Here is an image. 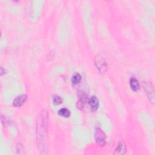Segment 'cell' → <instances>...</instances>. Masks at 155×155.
<instances>
[{
    "label": "cell",
    "mask_w": 155,
    "mask_h": 155,
    "mask_svg": "<svg viewBox=\"0 0 155 155\" xmlns=\"http://www.w3.org/2000/svg\"><path fill=\"white\" fill-rule=\"evenodd\" d=\"M53 102L55 105H59L62 102V99L58 95H54L53 97Z\"/></svg>",
    "instance_id": "cell-12"
},
{
    "label": "cell",
    "mask_w": 155,
    "mask_h": 155,
    "mask_svg": "<svg viewBox=\"0 0 155 155\" xmlns=\"http://www.w3.org/2000/svg\"><path fill=\"white\" fill-rule=\"evenodd\" d=\"M88 104L90 106L91 109L93 111H96L97 110L99 104V100L97 98V97H96L95 96H91L88 101Z\"/></svg>",
    "instance_id": "cell-7"
},
{
    "label": "cell",
    "mask_w": 155,
    "mask_h": 155,
    "mask_svg": "<svg viewBox=\"0 0 155 155\" xmlns=\"http://www.w3.org/2000/svg\"><path fill=\"white\" fill-rule=\"evenodd\" d=\"M126 149L127 148H126L125 144L122 141H120L114 150V154H124L125 152L126 151Z\"/></svg>",
    "instance_id": "cell-8"
},
{
    "label": "cell",
    "mask_w": 155,
    "mask_h": 155,
    "mask_svg": "<svg viewBox=\"0 0 155 155\" xmlns=\"http://www.w3.org/2000/svg\"><path fill=\"white\" fill-rule=\"evenodd\" d=\"M143 88L145 89V93L150 100V101L154 104V87L151 84V83L149 82H144L143 83Z\"/></svg>",
    "instance_id": "cell-4"
},
{
    "label": "cell",
    "mask_w": 155,
    "mask_h": 155,
    "mask_svg": "<svg viewBox=\"0 0 155 155\" xmlns=\"http://www.w3.org/2000/svg\"><path fill=\"white\" fill-rule=\"evenodd\" d=\"M87 99H88V97H87V96L85 93H81L79 96V99L78 101V103H77V107L79 108V109L82 110L85 103L87 102Z\"/></svg>",
    "instance_id": "cell-6"
},
{
    "label": "cell",
    "mask_w": 155,
    "mask_h": 155,
    "mask_svg": "<svg viewBox=\"0 0 155 155\" xmlns=\"http://www.w3.org/2000/svg\"><path fill=\"white\" fill-rule=\"evenodd\" d=\"M94 137L96 142L100 146H104L105 144V135L102 129L97 127L94 131Z\"/></svg>",
    "instance_id": "cell-3"
},
{
    "label": "cell",
    "mask_w": 155,
    "mask_h": 155,
    "mask_svg": "<svg viewBox=\"0 0 155 155\" xmlns=\"http://www.w3.org/2000/svg\"><path fill=\"white\" fill-rule=\"evenodd\" d=\"M27 95L25 94H21L16 96L13 102V106L16 107H19L22 106L27 101Z\"/></svg>",
    "instance_id": "cell-5"
},
{
    "label": "cell",
    "mask_w": 155,
    "mask_h": 155,
    "mask_svg": "<svg viewBox=\"0 0 155 155\" xmlns=\"http://www.w3.org/2000/svg\"><path fill=\"white\" fill-rule=\"evenodd\" d=\"M70 111L66 108H61L58 111V114L64 117H68L70 116Z\"/></svg>",
    "instance_id": "cell-10"
},
{
    "label": "cell",
    "mask_w": 155,
    "mask_h": 155,
    "mask_svg": "<svg viewBox=\"0 0 155 155\" xmlns=\"http://www.w3.org/2000/svg\"><path fill=\"white\" fill-rule=\"evenodd\" d=\"M130 85L131 88L134 91H136L139 89V84L138 82V81L134 77L131 78L130 79Z\"/></svg>",
    "instance_id": "cell-9"
},
{
    "label": "cell",
    "mask_w": 155,
    "mask_h": 155,
    "mask_svg": "<svg viewBox=\"0 0 155 155\" xmlns=\"http://www.w3.org/2000/svg\"><path fill=\"white\" fill-rule=\"evenodd\" d=\"M81 81V76L80 74L76 73L73 74L71 78V82L73 84H77L79 83Z\"/></svg>",
    "instance_id": "cell-11"
},
{
    "label": "cell",
    "mask_w": 155,
    "mask_h": 155,
    "mask_svg": "<svg viewBox=\"0 0 155 155\" xmlns=\"http://www.w3.org/2000/svg\"><path fill=\"white\" fill-rule=\"evenodd\" d=\"M48 120V113L44 111L39 116L38 119L37 125V140L38 142V146H39L41 151L45 150V147L46 146V139L47 135V125Z\"/></svg>",
    "instance_id": "cell-1"
},
{
    "label": "cell",
    "mask_w": 155,
    "mask_h": 155,
    "mask_svg": "<svg viewBox=\"0 0 155 155\" xmlns=\"http://www.w3.org/2000/svg\"><path fill=\"white\" fill-rule=\"evenodd\" d=\"M94 64L96 68L101 73H104L107 70V64L101 55H97L94 59Z\"/></svg>",
    "instance_id": "cell-2"
}]
</instances>
